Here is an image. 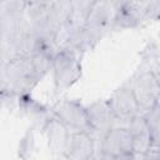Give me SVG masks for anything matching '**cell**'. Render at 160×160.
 <instances>
[{
	"mask_svg": "<svg viewBox=\"0 0 160 160\" xmlns=\"http://www.w3.org/2000/svg\"><path fill=\"white\" fill-rule=\"evenodd\" d=\"M80 55L68 50L60 49L54 56L52 61V80L56 90H65L72 86L82 74Z\"/></svg>",
	"mask_w": 160,
	"mask_h": 160,
	"instance_id": "1",
	"label": "cell"
},
{
	"mask_svg": "<svg viewBox=\"0 0 160 160\" xmlns=\"http://www.w3.org/2000/svg\"><path fill=\"white\" fill-rule=\"evenodd\" d=\"M112 160H146V156H145V152L130 151V152H126V154L118 155V156L112 158Z\"/></svg>",
	"mask_w": 160,
	"mask_h": 160,
	"instance_id": "19",
	"label": "cell"
},
{
	"mask_svg": "<svg viewBox=\"0 0 160 160\" xmlns=\"http://www.w3.org/2000/svg\"><path fill=\"white\" fill-rule=\"evenodd\" d=\"M18 99H19L20 109L29 116H42V115L46 116L45 108L40 102H38L35 99H32L30 96V94L20 95V96H18Z\"/></svg>",
	"mask_w": 160,
	"mask_h": 160,
	"instance_id": "17",
	"label": "cell"
},
{
	"mask_svg": "<svg viewBox=\"0 0 160 160\" xmlns=\"http://www.w3.org/2000/svg\"><path fill=\"white\" fill-rule=\"evenodd\" d=\"M6 91H9V89H8V85L4 79V70L0 69V96L4 95Z\"/></svg>",
	"mask_w": 160,
	"mask_h": 160,
	"instance_id": "21",
	"label": "cell"
},
{
	"mask_svg": "<svg viewBox=\"0 0 160 160\" xmlns=\"http://www.w3.org/2000/svg\"><path fill=\"white\" fill-rule=\"evenodd\" d=\"M4 79L9 91L20 96L30 94L40 79L34 74L29 58H14L4 68Z\"/></svg>",
	"mask_w": 160,
	"mask_h": 160,
	"instance_id": "2",
	"label": "cell"
},
{
	"mask_svg": "<svg viewBox=\"0 0 160 160\" xmlns=\"http://www.w3.org/2000/svg\"><path fill=\"white\" fill-rule=\"evenodd\" d=\"M100 151L115 158L132 151V139L126 126H114L100 139Z\"/></svg>",
	"mask_w": 160,
	"mask_h": 160,
	"instance_id": "9",
	"label": "cell"
},
{
	"mask_svg": "<svg viewBox=\"0 0 160 160\" xmlns=\"http://www.w3.org/2000/svg\"><path fill=\"white\" fill-rule=\"evenodd\" d=\"M112 14H114V8L111 2L109 1L94 2L84 28L94 46L101 40V38L105 35L109 28H111Z\"/></svg>",
	"mask_w": 160,
	"mask_h": 160,
	"instance_id": "5",
	"label": "cell"
},
{
	"mask_svg": "<svg viewBox=\"0 0 160 160\" xmlns=\"http://www.w3.org/2000/svg\"><path fill=\"white\" fill-rule=\"evenodd\" d=\"M95 139L90 132L69 134L62 156L66 160H85L95 151Z\"/></svg>",
	"mask_w": 160,
	"mask_h": 160,
	"instance_id": "10",
	"label": "cell"
},
{
	"mask_svg": "<svg viewBox=\"0 0 160 160\" xmlns=\"http://www.w3.org/2000/svg\"><path fill=\"white\" fill-rule=\"evenodd\" d=\"M35 131L34 128H30L26 130L18 144V158L20 160H30L35 151Z\"/></svg>",
	"mask_w": 160,
	"mask_h": 160,
	"instance_id": "16",
	"label": "cell"
},
{
	"mask_svg": "<svg viewBox=\"0 0 160 160\" xmlns=\"http://www.w3.org/2000/svg\"><path fill=\"white\" fill-rule=\"evenodd\" d=\"M131 139H132V151L145 152L151 148V140L146 121L141 114L134 116L126 125Z\"/></svg>",
	"mask_w": 160,
	"mask_h": 160,
	"instance_id": "12",
	"label": "cell"
},
{
	"mask_svg": "<svg viewBox=\"0 0 160 160\" xmlns=\"http://www.w3.org/2000/svg\"><path fill=\"white\" fill-rule=\"evenodd\" d=\"M6 44V18L0 11V46Z\"/></svg>",
	"mask_w": 160,
	"mask_h": 160,
	"instance_id": "20",
	"label": "cell"
},
{
	"mask_svg": "<svg viewBox=\"0 0 160 160\" xmlns=\"http://www.w3.org/2000/svg\"><path fill=\"white\" fill-rule=\"evenodd\" d=\"M160 15V1H146L145 4V19L158 20Z\"/></svg>",
	"mask_w": 160,
	"mask_h": 160,
	"instance_id": "18",
	"label": "cell"
},
{
	"mask_svg": "<svg viewBox=\"0 0 160 160\" xmlns=\"http://www.w3.org/2000/svg\"><path fill=\"white\" fill-rule=\"evenodd\" d=\"M111 4L114 8L111 28L114 29H135L145 20L146 1H118Z\"/></svg>",
	"mask_w": 160,
	"mask_h": 160,
	"instance_id": "6",
	"label": "cell"
},
{
	"mask_svg": "<svg viewBox=\"0 0 160 160\" xmlns=\"http://www.w3.org/2000/svg\"><path fill=\"white\" fill-rule=\"evenodd\" d=\"M159 46L155 41H149L141 51V68L139 70H145L159 76Z\"/></svg>",
	"mask_w": 160,
	"mask_h": 160,
	"instance_id": "14",
	"label": "cell"
},
{
	"mask_svg": "<svg viewBox=\"0 0 160 160\" xmlns=\"http://www.w3.org/2000/svg\"><path fill=\"white\" fill-rule=\"evenodd\" d=\"M42 129H44V132L48 138L49 148L51 149V151L55 152V154H61L62 155L64 148L66 145V141H68V138H69L70 132L51 114H50V116H48L45 119Z\"/></svg>",
	"mask_w": 160,
	"mask_h": 160,
	"instance_id": "11",
	"label": "cell"
},
{
	"mask_svg": "<svg viewBox=\"0 0 160 160\" xmlns=\"http://www.w3.org/2000/svg\"><path fill=\"white\" fill-rule=\"evenodd\" d=\"M108 102H109V106L115 118V126L119 120L122 122H126V125H128V122L134 116L140 114L129 82L118 88L111 94Z\"/></svg>",
	"mask_w": 160,
	"mask_h": 160,
	"instance_id": "7",
	"label": "cell"
},
{
	"mask_svg": "<svg viewBox=\"0 0 160 160\" xmlns=\"http://www.w3.org/2000/svg\"><path fill=\"white\" fill-rule=\"evenodd\" d=\"M95 1H71V9L68 15V19L64 25V30H75V29H82L85 28L88 16L91 11V8Z\"/></svg>",
	"mask_w": 160,
	"mask_h": 160,
	"instance_id": "13",
	"label": "cell"
},
{
	"mask_svg": "<svg viewBox=\"0 0 160 160\" xmlns=\"http://www.w3.org/2000/svg\"><path fill=\"white\" fill-rule=\"evenodd\" d=\"M51 115L71 132H90L85 106L78 100H59L51 109Z\"/></svg>",
	"mask_w": 160,
	"mask_h": 160,
	"instance_id": "4",
	"label": "cell"
},
{
	"mask_svg": "<svg viewBox=\"0 0 160 160\" xmlns=\"http://www.w3.org/2000/svg\"><path fill=\"white\" fill-rule=\"evenodd\" d=\"M85 160H100V159H99V150H98V151H94V152H92L89 158H86Z\"/></svg>",
	"mask_w": 160,
	"mask_h": 160,
	"instance_id": "22",
	"label": "cell"
},
{
	"mask_svg": "<svg viewBox=\"0 0 160 160\" xmlns=\"http://www.w3.org/2000/svg\"><path fill=\"white\" fill-rule=\"evenodd\" d=\"M129 85L141 115L159 104L160 85L159 76L155 74L145 70H138Z\"/></svg>",
	"mask_w": 160,
	"mask_h": 160,
	"instance_id": "3",
	"label": "cell"
},
{
	"mask_svg": "<svg viewBox=\"0 0 160 160\" xmlns=\"http://www.w3.org/2000/svg\"><path fill=\"white\" fill-rule=\"evenodd\" d=\"M142 116L149 129L151 146H159L160 145V104L155 105L152 109L142 114Z\"/></svg>",
	"mask_w": 160,
	"mask_h": 160,
	"instance_id": "15",
	"label": "cell"
},
{
	"mask_svg": "<svg viewBox=\"0 0 160 160\" xmlns=\"http://www.w3.org/2000/svg\"><path fill=\"white\" fill-rule=\"evenodd\" d=\"M85 111L91 135L96 134L101 139L104 134H106L111 128L115 126V118L112 115L108 100H95L88 106H85Z\"/></svg>",
	"mask_w": 160,
	"mask_h": 160,
	"instance_id": "8",
	"label": "cell"
}]
</instances>
